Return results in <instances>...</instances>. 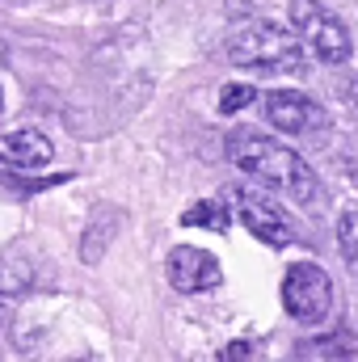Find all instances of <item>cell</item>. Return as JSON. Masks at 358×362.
<instances>
[{
	"instance_id": "16",
	"label": "cell",
	"mask_w": 358,
	"mask_h": 362,
	"mask_svg": "<svg viewBox=\"0 0 358 362\" xmlns=\"http://www.w3.org/2000/svg\"><path fill=\"white\" fill-rule=\"evenodd\" d=\"M68 362H97V358H89V354H76V358H68Z\"/></svg>"
},
{
	"instance_id": "12",
	"label": "cell",
	"mask_w": 358,
	"mask_h": 362,
	"mask_svg": "<svg viewBox=\"0 0 358 362\" xmlns=\"http://www.w3.org/2000/svg\"><path fill=\"white\" fill-rule=\"evenodd\" d=\"M337 249H342V262L350 270H358V215L354 211L337 215Z\"/></svg>"
},
{
	"instance_id": "11",
	"label": "cell",
	"mask_w": 358,
	"mask_h": 362,
	"mask_svg": "<svg viewBox=\"0 0 358 362\" xmlns=\"http://www.w3.org/2000/svg\"><path fill=\"white\" fill-rule=\"evenodd\" d=\"M181 223H185V228H211V232H228L232 215H228V206H224V202H194V206H185Z\"/></svg>"
},
{
	"instance_id": "14",
	"label": "cell",
	"mask_w": 358,
	"mask_h": 362,
	"mask_svg": "<svg viewBox=\"0 0 358 362\" xmlns=\"http://www.w3.org/2000/svg\"><path fill=\"white\" fill-rule=\"evenodd\" d=\"M249 101H258V89L253 85H228V89L219 93V114H236Z\"/></svg>"
},
{
	"instance_id": "3",
	"label": "cell",
	"mask_w": 358,
	"mask_h": 362,
	"mask_svg": "<svg viewBox=\"0 0 358 362\" xmlns=\"http://www.w3.org/2000/svg\"><path fill=\"white\" fill-rule=\"evenodd\" d=\"M291 34L299 38V47H308L321 64L337 68L350 59L354 42H350V30L342 25L337 13H329L321 0H291Z\"/></svg>"
},
{
	"instance_id": "19",
	"label": "cell",
	"mask_w": 358,
	"mask_h": 362,
	"mask_svg": "<svg viewBox=\"0 0 358 362\" xmlns=\"http://www.w3.org/2000/svg\"><path fill=\"white\" fill-rule=\"evenodd\" d=\"M291 362H308V358H291Z\"/></svg>"
},
{
	"instance_id": "7",
	"label": "cell",
	"mask_w": 358,
	"mask_h": 362,
	"mask_svg": "<svg viewBox=\"0 0 358 362\" xmlns=\"http://www.w3.org/2000/svg\"><path fill=\"white\" fill-rule=\"evenodd\" d=\"M165 274L181 295H202V291H215L224 282V266L215 262V253L194 249V245H178L165 262Z\"/></svg>"
},
{
	"instance_id": "2",
	"label": "cell",
	"mask_w": 358,
	"mask_h": 362,
	"mask_svg": "<svg viewBox=\"0 0 358 362\" xmlns=\"http://www.w3.org/2000/svg\"><path fill=\"white\" fill-rule=\"evenodd\" d=\"M224 59L232 68H253V72H299L304 68V47L287 25L249 21L245 30H236L228 38Z\"/></svg>"
},
{
	"instance_id": "1",
	"label": "cell",
	"mask_w": 358,
	"mask_h": 362,
	"mask_svg": "<svg viewBox=\"0 0 358 362\" xmlns=\"http://www.w3.org/2000/svg\"><path fill=\"white\" fill-rule=\"evenodd\" d=\"M228 160H232V169H241L245 177L262 181L270 189H282V194H291L295 202H316V198H321V181L312 173V165H308L295 148H287V144H278V139H270V135H258V131L232 135Z\"/></svg>"
},
{
	"instance_id": "4",
	"label": "cell",
	"mask_w": 358,
	"mask_h": 362,
	"mask_svg": "<svg viewBox=\"0 0 358 362\" xmlns=\"http://www.w3.org/2000/svg\"><path fill=\"white\" fill-rule=\"evenodd\" d=\"M282 308L299 325H325L333 312V278L316 262H295L282 274Z\"/></svg>"
},
{
	"instance_id": "9",
	"label": "cell",
	"mask_w": 358,
	"mask_h": 362,
	"mask_svg": "<svg viewBox=\"0 0 358 362\" xmlns=\"http://www.w3.org/2000/svg\"><path fill=\"white\" fill-rule=\"evenodd\" d=\"M118 228H122V211L110 206V202H101V206L89 215V228H85V236H81V262H89V266L93 262H101L105 249L114 245Z\"/></svg>"
},
{
	"instance_id": "15",
	"label": "cell",
	"mask_w": 358,
	"mask_h": 362,
	"mask_svg": "<svg viewBox=\"0 0 358 362\" xmlns=\"http://www.w3.org/2000/svg\"><path fill=\"white\" fill-rule=\"evenodd\" d=\"M215 362H262V346H253V341H228Z\"/></svg>"
},
{
	"instance_id": "13",
	"label": "cell",
	"mask_w": 358,
	"mask_h": 362,
	"mask_svg": "<svg viewBox=\"0 0 358 362\" xmlns=\"http://www.w3.org/2000/svg\"><path fill=\"white\" fill-rule=\"evenodd\" d=\"M308 350H321L329 362H350V354H354V337H350V329H337L333 337H321V341L308 346Z\"/></svg>"
},
{
	"instance_id": "18",
	"label": "cell",
	"mask_w": 358,
	"mask_h": 362,
	"mask_svg": "<svg viewBox=\"0 0 358 362\" xmlns=\"http://www.w3.org/2000/svg\"><path fill=\"white\" fill-rule=\"evenodd\" d=\"M0 320H4V303H0Z\"/></svg>"
},
{
	"instance_id": "8",
	"label": "cell",
	"mask_w": 358,
	"mask_h": 362,
	"mask_svg": "<svg viewBox=\"0 0 358 362\" xmlns=\"http://www.w3.org/2000/svg\"><path fill=\"white\" fill-rule=\"evenodd\" d=\"M51 156H55V148H51V139H47L42 131L21 127V131L0 135V165H13V169H42V165H51Z\"/></svg>"
},
{
	"instance_id": "5",
	"label": "cell",
	"mask_w": 358,
	"mask_h": 362,
	"mask_svg": "<svg viewBox=\"0 0 358 362\" xmlns=\"http://www.w3.org/2000/svg\"><path fill=\"white\" fill-rule=\"evenodd\" d=\"M266 122L274 127V131L299 139V135L325 131V127H329V114H325V105H316L308 93L274 89V93H266Z\"/></svg>"
},
{
	"instance_id": "17",
	"label": "cell",
	"mask_w": 358,
	"mask_h": 362,
	"mask_svg": "<svg viewBox=\"0 0 358 362\" xmlns=\"http://www.w3.org/2000/svg\"><path fill=\"white\" fill-rule=\"evenodd\" d=\"M0 110H4V89H0Z\"/></svg>"
},
{
	"instance_id": "6",
	"label": "cell",
	"mask_w": 358,
	"mask_h": 362,
	"mask_svg": "<svg viewBox=\"0 0 358 362\" xmlns=\"http://www.w3.org/2000/svg\"><path fill=\"white\" fill-rule=\"evenodd\" d=\"M236 215H241V223L262 240L270 249H282V245H291V236H295V228H291V215L270 198L262 189H236Z\"/></svg>"
},
{
	"instance_id": "10",
	"label": "cell",
	"mask_w": 358,
	"mask_h": 362,
	"mask_svg": "<svg viewBox=\"0 0 358 362\" xmlns=\"http://www.w3.org/2000/svg\"><path fill=\"white\" fill-rule=\"evenodd\" d=\"M34 286V266L21 249L0 253V295H25Z\"/></svg>"
}]
</instances>
